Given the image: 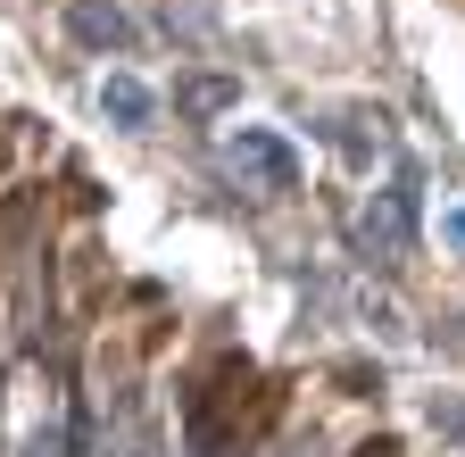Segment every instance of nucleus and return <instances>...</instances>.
Returning a JSON list of instances; mask_svg holds the SVG:
<instances>
[{
	"instance_id": "nucleus-3",
	"label": "nucleus",
	"mask_w": 465,
	"mask_h": 457,
	"mask_svg": "<svg viewBox=\"0 0 465 457\" xmlns=\"http://www.w3.org/2000/svg\"><path fill=\"white\" fill-rule=\"evenodd\" d=\"M232 166H250V175L274 184V192H291V175H300V158H291L274 134H232Z\"/></svg>"
},
{
	"instance_id": "nucleus-2",
	"label": "nucleus",
	"mask_w": 465,
	"mask_h": 457,
	"mask_svg": "<svg viewBox=\"0 0 465 457\" xmlns=\"http://www.w3.org/2000/svg\"><path fill=\"white\" fill-rule=\"evenodd\" d=\"M67 34L84 50H134V17L116 9V0H75V9H67Z\"/></svg>"
},
{
	"instance_id": "nucleus-5",
	"label": "nucleus",
	"mask_w": 465,
	"mask_h": 457,
	"mask_svg": "<svg viewBox=\"0 0 465 457\" xmlns=\"http://www.w3.org/2000/svg\"><path fill=\"white\" fill-rule=\"evenodd\" d=\"M174 100H183L192 117H216V108L242 100V84H224V75H192V84H174Z\"/></svg>"
},
{
	"instance_id": "nucleus-6",
	"label": "nucleus",
	"mask_w": 465,
	"mask_h": 457,
	"mask_svg": "<svg viewBox=\"0 0 465 457\" xmlns=\"http://www.w3.org/2000/svg\"><path fill=\"white\" fill-rule=\"evenodd\" d=\"M25 457H67V432H58V424H34V441H25Z\"/></svg>"
},
{
	"instance_id": "nucleus-7",
	"label": "nucleus",
	"mask_w": 465,
	"mask_h": 457,
	"mask_svg": "<svg viewBox=\"0 0 465 457\" xmlns=\"http://www.w3.org/2000/svg\"><path fill=\"white\" fill-rule=\"evenodd\" d=\"M449 233H457V242H465V208H457V216H449Z\"/></svg>"
},
{
	"instance_id": "nucleus-1",
	"label": "nucleus",
	"mask_w": 465,
	"mask_h": 457,
	"mask_svg": "<svg viewBox=\"0 0 465 457\" xmlns=\"http://www.w3.org/2000/svg\"><path fill=\"white\" fill-rule=\"evenodd\" d=\"M358 233H366V250H374V258H399L407 242H416V184H391V192L366 208Z\"/></svg>"
},
{
	"instance_id": "nucleus-4",
	"label": "nucleus",
	"mask_w": 465,
	"mask_h": 457,
	"mask_svg": "<svg viewBox=\"0 0 465 457\" xmlns=\"http://www.w3.org/2000/svg\"><path fill=\"white\" fill-rule=\"evenodd\" d=\"M100 108H108L116 125H150L158 100H150V84H134V75H108V84H100Z\"/></svg>"
}]
</instances>
